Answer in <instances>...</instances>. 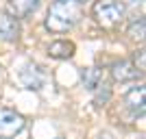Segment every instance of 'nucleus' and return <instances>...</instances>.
Segmentation results:
<instances>
[{"mask_svg":"<svg viewBox=\"0 0 146 139\" xmlns=\"http://www.w3.org/2000/svg\"><path fill=\"white\" fill-rule=\"evenodd\" d=\"M83 18V5L79 0H52V5L48 7L46 13V22L44 26L50 33H68L81 22Z\"/></svg>","mask_w":146,"mask_h":139,"instance_id":"1","label":"nucleus"},{"mask_svg":"<svg viewBox=\"0 0 146 139\" xmlns=\"http://www.w3.org/2000/svg\"><path fill=\"white\" fill-rule=\"evenodd\" d=\"M92 18L96 20L98 26L111 30L116 28L124 18V7L118 0H96L92 5Z\"/></svg>","mask_w":146,"mask_h":139,"instance_id":"2","label":"nucleus"},{"mask_svg":"<svg viewBox=\"0 0 146 139\" xmlns=\"http://www.w3.org/2000/svg\"><path fill=\"white\" fill-rule=\"evenodd\" d=\"M26 126L24 115L13 109H0V139L18 137Z\"/></svg>","mask_w":146,"mask_h":139,"instance_id":"3","label":"nucleus"},{"mask_svg":"<svg viewBox=\"0 0 146 139\" xmlns=\"http://www.w3.org/2000/svg\"><path fill=\"white\" fill-rule=\"evenodd\" d=\"M20 80H22V85H24L26 89H42L44 83H46V76H44V72L39 70V65H35V63H26L24 70L20 72Z\"/></svg>","mask_w":146,"mask_h":139,"instance_id":"4","label":"nucleus"},{"mask_svg":"<svg viewBox=\"0 0 146 139\" xmlns=\"http://www.w3.org/2000/svg\"><path fill=\"white\" fill-rule=\"evenodd\" d=\"M20 22L7 11H0V42H18Z\"/></svg>","mask_w":146,"mask_h":139,"instance_id":"5","label":"nucleus"},{"mask_svg":"<svg viewBox=\"0 0 146 139\" xmlns=\"http://www.w3.org/2000/svg\"><path fill=\"white\" fill-rule=\"evenodd\" d=\"M140 70L131 63V61H116L111 65V78L116 83H129V80H135L140 76Z\"/></svg>","mask_w":146,"mask_h":139,"instance_id":"6","label":"nucleus"},{"mask_svg":"<svg viewBox=\"0 0 146 139\" xmlns=\"http://www.w3.org/2000/svg\"><path fill=\"white\" fill-rule=\"evenodd\" d=\"M74 52H76V46H74V42H70V39H57V42H52L48 46V57L50 59H57V61L72 59Z\"/></svg>","mask_w":146,"mask_h":139,"instance_id":"7","label":"nucleus"},{"mask_svg":"<svg viewBox=\"0 0 146 139\" xmlns=\"http://www.w3.org/2000/svg\"><path fill=\"white\" fill-rule=\"evenodd\" d=\"M37 7H39V0H9L7 13L13 15L15 20H22V18H29Z\"/></svg>","mask_w":146,"mask_h":139,"instance_id":"8","label":"nucleus"},{"mask_svg":"<svg viewBox=\"0 0 146 139\" xmlns=\"http://www.w3.org/2000/svg\"><path fill=\"white\" fill-rule=\"evenodd\" d=\"M144 96H146V91H144V87H133V89L129 91L127 96H124V104L129 107V111L133 115H137V113H144Z\"/></svg>","mask_w":146,"mask_h":139,"instance_id":"9","label":"nucleus"},{"mask_svg":"<svg viewBox=\"0 0 146 139\" xmlns=\"http://www.w3.org/2000/svg\"><path fill=\"white\" fill-rule=\"evenodd\" d=\"M81 80H83V85H85V89L96 91V87L103 83V72H100V67H96V65L85 67V70L81 72Z\"/></svg>","mask_w":146,"mask_h":139,"instance_id":"10","label":"nucleus"},{"mask_svg":"<svg viewBox=\"0 0 146 139\" xmlns=\"http://www.w3.org/2000/svg\"><path fill=\"white\" fill-rule=\"evenodd\" d=\"M129 37H133V39H142L144 37V20L142 18L129 26Z\"/></svg>","mask_w":146,"mask_h":139,"instance_id":"11","label":"nucleus"},{"mask_svg":"<svg viewBox=\"0 0 146 139\" xmlns=\"http://www.w3.org/2000/svg\"><path fill=\"white\" fill-rule=\"evenodd\" d=\"M124 2H129V5H135V2H140V0H124Z\"/></svg>","mask_w":146,"mask_h":139,"instance_id":"12","label":"nucleus"},{"mask_svg":"<svg viewBox=\"0 0 146 139\" xmlns=\"http://www.w3.org/2000/svg\"><path fill=\"white\" fill-rule=\"evenodd\" d=\"M79 2H81V0H79Z\"/></svg>","mask_w":146,"mask_h":139,"instance_id":"13","label":"nucleus"}]
</instances>
